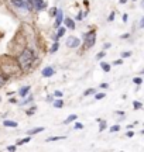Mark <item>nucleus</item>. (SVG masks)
I'll list each match as a JSON object with an SVG mask.
<instances>
[{"label": "nucleus", "mask_w": 144, "mask_h": 152, "mask_svg": "<svg viewBox=\"0 0 144 152\" xmlns=\"http://www.w3.org/2000/svg\"><path fill=\"white\" fill-rule=\"evenodd\" d=\"M33 100H34V97H33V94H31V96H28V97L26 99V100H23V102H21V103H20V104H21V106H24V104H28V103H31Z\"/></svg>", "instance_id": "nucleus-19"}, {"label": "nucleus", "mask_w": 144, "mask_h": 152, "mask_svg": "<svg viewBox=\"0 0 144 152\" xmlns=\"http://www.w3.org/2000/svg\"><path fill=\"white\" fill-rule=\"evenodd\" d=\"M144 26V18H141V21H140V27H143Z\"/></svg>", "instance_id": "nucleus-41"}, {"label": "nucleus", "mask_w": 144, "mask_h": 152, "mask_svg": "<svg viewBox=\"0 0 144 152\" xmlns=\"http://www.w3.org/2000/svg\"><path fill=\"white\" fill-rule=\"evenodd\" d=\"M33 6L35 7V10L43 11V10H45V7H47V3H45L44 0H33Z\"/></svg>", "instance_id": "nucleus-5"}, {"label": "nucleus", "mask_w": 144, "mask_h": 152, "mask_svg": "<svg viewBox=\"0 0 144 152\" xmlns=\"http://www.w3.org/2000/svg\"><path fill=\"white\" fill-rule=\"evenodd\" d=\"M119 130H120V125H113V127H110V132H117Z\"/></svg>", "instance_id": "nucleus-25"}, {"label": "nucleus", "mask_w": 144, "mask_h": 152, "mask_svg": "<svg viewBox=\"0 0 144 152\" xmlns=\"http://www.w3.org/2000/svg\"><path fill=\"white\" fill-rule=\"evenodd\" d=\"M123 21H124V23L127 21V14H123Z\"/></svg>", "instance_id": "nucleus-40"}, {"label": "nucleus", "mask_w": 144, "mask_h": 152, "mask_svg": "<svg viewBox=\"0 0 144 152\" xmlns=\"http://www.w3.org/2000/svg\"><path fill=\"white\" fill-rule=\"evenodd\" d=\"M82 17H83V14H82V13H79V14H78V18H76V20H82Z\"/></svg>", "instance_id": "nucleus-38"}, {"label": "nucleus", "mask_w": 144, "mask_h": 152, "mask_svg": "<svg viewBox=\"0 0 144 152\" xmlns=\"http://www.w3.org/2000/svg\"><path fill=\"white\" fill-rule=\"evenodd\" d=\"M43 131H44V127H37V128H33V130H30L27 134L31 137V135H35V134H38V132H43Z\"/></svg>", "instance_id": "nucleus-10"}, {"label": "nucleus", "mask_w": 144, "mask_h": 152, "mask_svg": "<svg viewBox=\"0 0 144 152\" xmlns=\"http://www.w3.org/2000/svg\"><path fill=\"white\" fill-rule=\"evenodd\" d=\"M105 96H106L105 93H98V94H95V99H96V100H102Z\"/></svg>", "instance_id": "nucleus-22"}, {"label": "nucleus", "mask_w": 144, "mask_h": 152, "mask_svg": "<svg viewBox=\"0 0 144 152\" xmlns=\"http://www.w3.org/2000/svg\"><path fill=\"white\" fill-rule=\"evenodd\" d=\"M126 135H127V137H129V138H132V137H133V135H134V132H133V131H130V130H129V131H127V132H126Z\"/></svg>", "instance_id": "nucleus-37"}, {"label": "nucleus", "mask_w": 144, "mask_h": 152, "mask_svg": "<svg viewBox=\"0 0 144 152\" xmlns=\"http://www.w3.org/2000/svg\"><path fill=\"white\" fill-rule=\"evenodd\" d=\"M30 140H31L30 137H26V138H23V140H18L16 145H17V147H20V145H23V144H27V142L30 141Z\"/></svg>", "instance_id": "nucleus-16"}, {"label": "nucleus", "mask_w": 144, "mask_h": 152, "mask_svg": "<svg viewBox=\"0 0 144 152\" xmlns=\"http://www.w3.org/2000/svg\"><path fill=\"white\" fill-rule=\"evenodd\" d=\"M64 21H65V27L67 28H69V30H75V21H73L72 18H65Z\"/></svg>", "instance_id": "nucleus-8"}, {"label": "nucleus", "mask_w": 144, "mask_h": 152, "mask_svg": "<svg viewBox=\"0 0 144 152\" xmlns=\"http://www.w3.org/2000/svg\"><path fill=\"white\" fill-rule=\"evenodd\" d=\"M100 68L103 72H110V64H107V62H100Z\"/></svg>", "instance_id": "nucleus-14"}, {"label": "nucleus", "mask_w": 144, "mask_h": 152, "mask_svg": "<svg viewBox=\"0 0 144 152\" xmlns=\"http://www.w3.org/2000/svg\"><path fill=\"white\" fill-rule=\"evenodd\" d=\"M54 17H55L54 26H55V27H60V26H61V23L64 21V14H62V11H61V10H58V11H57V14H55Z\"/></svg>", "instance_id": "nucleus-7"}, {"label": "nucleus", "mask_w": 144, "mask_h": 152, "mask_svg": "<svg viewBox=\"0 0 144 152\" xmlns=\"http://www.w3.org/2000/svg\"><path fill=\"white\" fill-rule=\"evenodd\" d=\"M30 89H31L30 86H24V87H21V89L18 90V94H20L21 97H26V96H27V93L30 92Z\"/></svg>", "instance_id": "nucleus-12"}, {"label": "nucleus", "mask_w": 144, "mask_h": 152, "mask_svg": "<svg viewBox=\"0 0 144 152\" xmlns=\"http://www.w3.org/2000/svg\"><path fill=\"white\" fill-rule=\"evenodd\" d=\"M129 56H132V52H130V51H126V52L122 54V58H129Z\"/></svg>", "instance_id": "nucleus-28"}, {"label": "nucleus", "mask_w": 144, "mask_h": 152, "mask_svg": "<svg viewBox=\"0 0 144 152\" xmlns=\"http://www.w3.org/2000/svg\"><path fill=\"white\" fill-rule=\"evenodd\" d=\"M78 118L76 114H71V115H68L67 118H65V121H64V124H69V123H72V121H75V120Z\"/></svg>", "instance_id": "nucleus-13"}, {"label": "nucleus", "mask_w": 144, "mask_h": 152, "mask_svg": "<svg viewBox=\"0 0 144 152\" xmlns=\"http://www.w3.org/2000/svg\"><path fill=\"white\" fill-rule=\"evenodd\" d=\"M65 44H67L68 48H78V47L81 45V39L78 37H75V35H69V37L67 38Z\"/></svg>", "instance_id": "nucleus-4"}, {"label": "nucleus", "mask_w": 144, "mask_h": 152, "mask_svg": "<svg viewBox=\"0 0 144 152\" xmlns=\"http://www.w3.org/2000/svg\"><path fill=\"white\" fill-rule=\"evenodd\" d=\"M65 137H50V138H47V142H52V141H61L64 140Z\"/></svg>", "instance_id": "nucleus-18"}, {"label": "nucleus", "mask_w": 144, "mask_h": 152, "mask_svg": "<svg viewBox=\"0 0 144 152\" xmlns=\"http://www.w3.org/2000/svg\"><path fill=\"white\" fill-rule=\"evenodd\" d=\"M93 93H95L93 89H88V90L83 92V96H89V94H93Z\"/></svg>", "instance_id": "nucleus-24"}, {"label": "nucleus", "mask_w": 144, "mask_h": 152, "mask_svg": "<svg viewBox=\"0 0 144 152\" xmlns=\"http://www.w3.org/2000/svg\"><path fill=\"white\" fill-rule=\"evenodd\" d=\"M28 1H30V3H33V0H28Z\"/></svg>", "instance_id": "nucleus-43"}, {"label": "nucleus", "mask_w": 144, "mask_h": 152, "mask_svg": "<svg viewBox=\"0 0 144 152\" xmlns=\"http://www.w3.org/2000/svg\"><path fill=\"white\" fill-rule=\"evenodd\" d=\"M99 87H100V89H107V87H109V85H107V83H100Z\"/></svg>", "instance_id": "nucleus-35"}, {"label": "nucleus", "mask_w": 144, "mask_h": 152, "mask_svg": "<svg viewBox=\"0 0 144 152\" xmlns=\"http://www.w3.org/2000/svg\"><path fill=\"white\" fill-rule=\"evenodd\" d=\"M35 110H37V107H35V106H33V107H30V109L26 111V114H27V115H33V114L35 113Z\"/></svg>", "instance_id": "nucleus-20"}, {"label": "nucleus", "mask_w": 144, "mask_h": 152, "mask_svg": "<svg viewBox=\"0 0 144 152\" xmlns=\"http://www.w3.org/2000/svg\"><path fill=\"white\" fill-rule=\"evenodd\" d=\"M98 121L100 123V128H99V130H100V131L106 130V121H105V120H98Z\"/></svg>", "instance_id": "nucleus-21"}, {"label": "nucleus", "mask_w": 144, "mask_h": 152, "mask_svg": "<svg viewBox=\"0 0 144 152\" xmlns=\"http://www.w3.org/2000/svg\"><path fill=\"white\" fill-rule=\"evenodd\" d=\"M133 1H136V0H133Z\"/></svg>", "instance_id": "nucleus-44"}, {"label": "nucleus", "mask_w": 144, "mask_h": 152, "mask_svg": "<svg viewBox=\"0 0 144 152\" xmlns=\"http://www.w3.org/2000/svg\"><path fill=\"white\" fill-rule=\"evenodd\" d=\"M4 82H6V77L3 75H0V87L3 86V85H4Z\"/></svg>", "instance_id": "nucleus-32"}, {"label": "nucleus", "mask_w": 144, "mask_h": 152, "mask_svg": "<svg viewBox=\"0 0 144 152\" xmlns=\"http://www.w3.org/2000/svg\"><path fill=\"white\" fill-rule=\"evenodd\" d=\"M65 31H67V27H58V33H57V35H55V41H58V39L65 34Z\"/></svg>", "instance_id": "nucleus-11"}, {"label": "nucleus", "mask_w": 144, "mask_h": 152, "mask_svg": "<svg viewBox=\"0 0 144 152\" xmlns=\"http://www.w3.org/2000/svg\"><path fill=\"white\" fill-rule=\"evenodd\" d=\"M105 56H106V52L102 51V52H99V54L96 55V59H102V58H105Z\"/></svg>", "instance_id": "nucleus-23"}, {"label": "nucleus", "mask_w": 144, "mask_h": 152, "mask_svg": "<svg viewBox=\"0 0 144 152\" xmlns=\"http://www.w3.org/2000/svg\"><path fill=\"white\" fill-rule=\"evenodd\" d=\"M134 83H136V85H141V83H143V79H141V77H134Z\"/></svg>", "instance_id": "nucleus-27"}, {"label": "nucleus", "mask_w": 144, "mask_h": 152, "mask_svg": "<svg viewBox=\"0 0 144 152\" xmlns=\"http://www.w3.org/2000/svg\"><path fill=\"white\" fill-rule=\"evenodd\" d=\"M3 125H4V127H11V128H16L17 125V121H13V120H4V121H3Z\"/></svg>", "instance_id": "nucleus-9"}, {"label": "nucleus", "mask_w": 144, "mask_h": 152, "mask_svg": "<svg viewBox=\"0 0 144 152\" xmlns=\"http://www.w3.org/2000/svg\"><path fill=\"white\" fill-rule=\"evenodd\" d=\"M58 48H60V44H58V41H55V42L52 44V47H51L50 52H51V54H54V52H57V51H58Z\"/></svg>", "instance_id": "nucleus-17"}, {"label": "nucleus", "mask_w": 144, "mask_h": 152, "mask_svg": "<svg viewBox=\"0 0 144 152\" xmlns=\"http://www.w3.org/2000/svg\"><path fill=\"white\" fill-rule=\"evenodd\" d=\"M54 96H48V97H47V102H52V100H54Z\"/></svg>", "instance_id": "nucleus-39"}, {"label": "nucleus", "mask_w": 144, "mask_h": 152, "mask_svg": "<svg viewBox=\"0 0 144 152\" xmlns=\"http://www.w3.org/2000/svg\"><path fill=\"white\" fill-rule=\"evenodd\" d=\"M34 61H35V54H34V51L33 49H30V48H27L18 55L17 64H18V66H20V69L26 71V69H28V68H31Z\"/></svg>", "instance_id": "nucleus-1"}, {"label": "nucleus", "mask_w": 144, "mask_h": 152, "mask_svg": "<svg viewBox=\"0 0 144 152\" xmlns=\"http://www.w3.org/2000/svg\"><path fill=\"white\" fill-rule=\"evenodd\" d=\"M57 11H58V9H55V7H54V9H51V10H50V16L54 17L57 14Z\"/></svg>", "instance_id": "nucleus-29"}, {"label": "nucleus", "mask_w": 144, "mask_h": 152, "mask_svg": "<svg viewBox=\"0 0 144 152\" xmlns=\"http://www.w3.org/2000/svg\"><path fill=\"white\" fill-rule=\"evenodd\" d=\"M54 68L52 66H45L43 68V71H41V75L44 76V77H51V76H54Z\"/></svg>", "instance_id": "nucleus-6"}, {"label": "nucleus", "mask_w": 144, "mask_h": 152, "mask_svg": "<svg viewBox=\"0 0 144 152\" xmlns=\"http://www.w3.org/2000/svg\"><path fill=\"white\" fill-rule=\"evenodd\" d=\"M95 44H96V31L90 30L88 34H85V41H83V47L86 49L92 48Z\"/></svg>", "instance_id": "nucleus-2"}, {"label": "nucleus", "mask_w": 144, "mask_h": 152, "mask_svg": "<svg viewBox=\"0 0 144 152\" xmlns=\"http://www.w3.org/2000/svg\"><path fill=\"white\" fill-rule=\"evenodd\" d=\"M133 106H134V109H141V107H143V106H141V103H139V102H134L133 103Z\"/></svg>", "instance_id": "nucleus-30"}, {"label": "nucleus", "mask_w": 144, "mask_h": 152, "mask_svg": "<svg viewBox=\"0 0 144 152\" xmlns=\"http://www.w3.org/2000/svg\"><path fill=\"white\" fill-rule=\"evenodd\" d=\"M123 64V58L122 59H117V61H115V62H113V65H122Z\"/></svg>", "instance_id": "nucleus-34"}, {"label": "nucleus", "mask_w": 144, "mask_h": 152, "mask_svg": "<svg viewBox=\"0 0 144 152\" xmlns=\"http://www.w3.org/2000/svg\"><path fill=\"white\" fill-rule=\"evenodd\" d=\"M54 97H62V92H60V90H55V92H54Z\"/></svg>", "instance_id": "nucleus-31"}, {"label": "nucleus", "mask_w": 144, "mask_h": 152, "mask_svg": "<svg viewBox=\"0 0 144 152\" xmlns=\"http://www.w3.org/2000/svg\"><path fill=\"white\" fill-rule=\"evenodd\" d=\"M83 125L81 124V123H75V130H82Z\"/></svg>", "instance_id": "nucleus-33"}, {"label": "nucleus", "mask_w": 144, "mask_h": 152, "mask_svg": "<svg viewBox=\"0 0 144 152\" xmlns=\"http://www.w3.org/2000/svg\"><path fill=\"white\" fill-rule=\"evenodd\" d=\"M113 20H115V11H112L110 14H109V17H107V21L109 23H112Z\"/></svg>", "instance_id": "nucleus-26"}, {"label": "nucleus", "mask_w": 144, "mask_h": 152, "mask_svg": "<svg viewBox=\"0 0 144 152\" xmlns=\"http://www.w3.org/2000/svg\"><path fill=\"white\" fill-rule=\"evenodd\" d=\"M126 1H127V0H119V3H120V4H124Z\"/></svg>", "instance_id": "nucleus-42"}, {"label": "nucleus", "mask_w": 144, "mask_h": 152, "mask_svg": "<svg viewBox=\"0 0 144 152\" xmlns=\"http://www.w3.org/2000/svg\"><path fill=\"white\" fill-rule=\"evenodd\" d=\"M62 106H64V100H62V99H57V100H54V107L61 109Z\"/></svg>", "instance_id": "nucleus-15"}, {"label": "nucleus", "mask_w": 144, "mask_h": 152, "mask_svg": "<svg viewBox=\"0 0 144 152\" xmlns=\"http://www.w3.org/2000/svg\"><path fill=\"white\" fill-rule=\"evenodd\" d=\"M17 145H10V147H7V151H16Z\"/></svg>", "instance_id": "nucleus-36"}, {"label": "nucleus", "mask_w": 144, "mask_h": 152, "mask_svg": "<svg viewBox=\"0 0 144 152\" xmlns=\"http://www.w3.org/2000/svg\"><path fill=\"white\" fill-rule=\"evenodd\" d=\"M11 4L17 7V9H28V10H31V6L33 3H30L28 0H10Z\"/></svg>", "instance_id": "nucleus-3"}]
</instances>
